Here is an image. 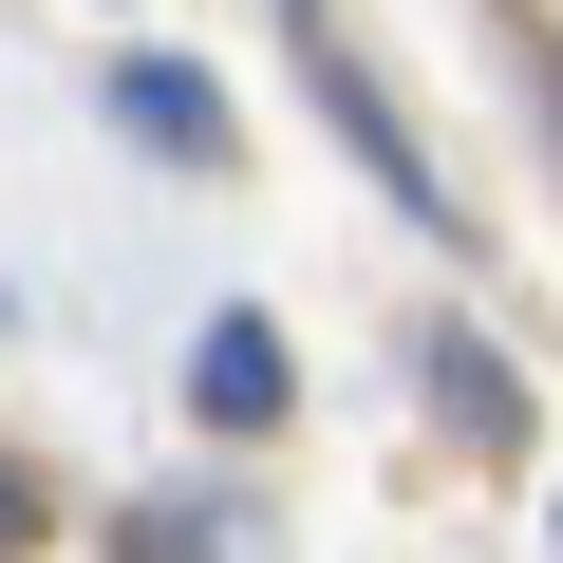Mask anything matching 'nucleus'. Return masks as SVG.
<instances>
[{
	"label": "nucleus",
	"mask_w": 563,
	"mask_h": 563,
	"mask_svg": "<svg viewBox=\"0 0 563 563\" xmlns=\"http://www.w3.org/2000/svg\"><path fill=\"white\" fill-rule=\"evenodd\" d=\"M413 395H432V413H451L470 451H526V376H507V357H488L470 320H413Z\"/></svg>",
	"instance_id": "obj_4"
},
{
	"label": "nucleus",
	"mask_w": 563,
	"mask_h": 563,
	"mask_svg": "<svg viewBox=\"0 0 563 563\" xmlns=\"http://www.w3.org/2000/svg\"><path fill=\"white\" fill-rule=\"evenodd\" d=\"M282 395H301L282 320H263V301H225V320L188 339V413H207V432H282Z\"/></svg>",
	"instance_id": "obj_2"
},
{
	"label": "nucleus",
	"mask_w": 563,
	"mask_h": 563,
	"mask_svg": "<svg viewBox=\"0 0 563 563\" xmlns=\"http://www.w3.org/2000/svg\"><path fill=\"white\" fill-rule=\"evenodd\" d=\"M301 57H320V113H339V151H357V169H376V188H395V207H413L432 244H470V207L432 188V151H413V132H395V95H376V76L339 57V20H320V0H301Z\"/></svg>",
	"instance_id": "obj_1"
},
{
	"label": "nucleus",
	"mask_w": 563,
	"mask_h": 563,
	"mask_svg": "<svg viewBox=\"0 0 563 563\" xmlns=\"http://www.w3.org/2000/svg\"><path fill=\"white\" fill-rule=\"evenodd\" d=\"M113 563H263V526H244V507H132Z\"/></svg>",
	"instance_id": "obj_5"
},
{
	"label": "nucleus",
	"mask_w": 563,
	"mask_h": 563,
	"mask_svg": "<svg viewBox=\"0 0 563 563\" xmlns=\"http://www.w3.org/2000/svg\"><path fill=\"white\" fill-rule=\"evenodd\" d=\"M113 132L169 151V169H225V76L207 57H113Z\"/></svg>",
	"instance_id": "obj_3"
},
{
	"label": "nucleus",
	"mask_w": 563,
	"mask_h": 563,
	"mask_svg": "<svg viewBox=\"0 0 563 563\" xmlns=\"http://www.w3.org/2000/svg\"><path fill=\"white\" fill-rule=\"evenodd\" d=\"M20 544H38V470L0 451V563H20Z\"/></svg>",
	"instance_id": "obj_7"
},
{
	"label": "nucleus",
	"mask_w": 563,
	"mask_h": 563,
	"mask_svg": "<svg viewBox=\"0 0 563 563\" xmlns=\"http://www.w3.org/2000/svg\"><path fill=\"white\" fill-rule=\"evenodd\" d=\"M488 38H507V57H526V95H544V151H563V38H544V20H526V0H488Z\"/></svg>",
	"instance_id": "obj_6"
}]
</instances>
